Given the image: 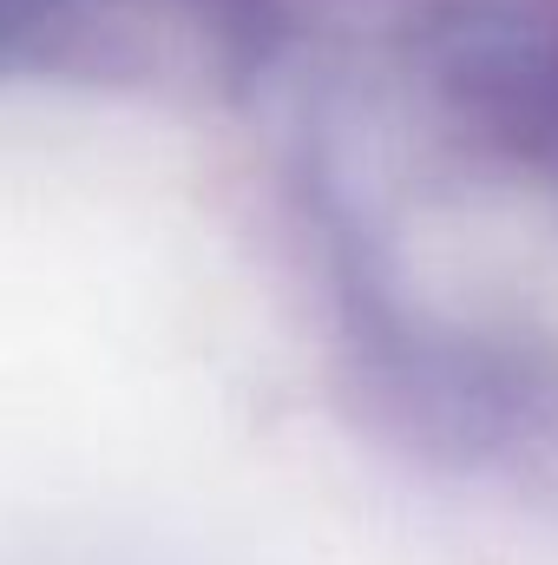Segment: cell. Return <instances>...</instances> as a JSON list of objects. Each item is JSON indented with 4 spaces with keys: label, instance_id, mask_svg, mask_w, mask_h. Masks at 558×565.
I'll list each match as a JSON object with an SVG mask.
<instances>
[{
    "label": "cell",
    "instance_id": "cell-1",
    "mask_svg": "<svg viewBox=\"0 0 558 565\" xmlns=\"http://www.w3.org/2000/svg\"><path fill=\"white\" fill-rule=\"evenodd\" d=\"M40 7H46V0H0V40H7L13 26H26V20H33Z\"/></svg>",
    "mask_w": 558,
    "mask_h": 565
}]
</instances>
